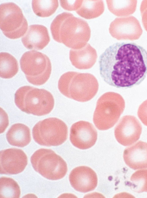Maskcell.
Returning a JSON list of instances; mask_svg holds the SVG:
<instances>
[{"mask_svg":"<svg viewBox=\"0 0 147 198\" xmlns=\"http://www.w3.org/2000/svg\"><path fill=\"white\" fill-rule=\"evenodd\" d=\"M14 101L16 106L22 111L37 116L49 114L54 105L53 96L50 92L27 86L17 90Z\"/></svg>","mask_w":147,"mask_h":198,"instance_id":"cell-4","label":"cell"},{"mask_svg":"<svg viewBox=\"0 0 147 198\" xmlns=\"http://www.w3.org/2000/svg\"><path fill=\"white\" fill-rule=\"evenodd\" d=\"M6 137L11 145L19 147H24L31 141L30 130L25 125L20 123L11 126L6 134Z\"/></svg>","mask_w":147,"mask_h":198,"instance_id":"cell-18","label":"cell"},{"mask_svg":"<svg viewBox=\"0 0 147 198\" xmlns=\"http://www.w3.org/2000/svg\"><path fill=\"white\" fill-rule=\"evenodd\" d=\"M137 114L142 123L147 126V100L140 106L138 110Z\"/></svg>","mask_w":147,"mask_h":198,"instance_id":"cell-26","label":"cell"},{"mask_svg":"<svg viewBox=\"0 0 147 198\" xmlns=\"http://www.w3.org/2000/svg\"><path fill=\"white\" fill-rule=\"evenodd\" d=\"M99 84L91 73L69 71L63 74L58 82V88L66 97L84 102L92 99L98 91Z\"/></svg>","mask_w":147,"mask_h":198,"instance_id":"cell-3","label":"cell"},{"mask_svg":"<svg viewBox=\"0 0 147 198\" xmlns=\"http://www.w3.org/2000/svg\"><path fill=\"white\" fill-rule=\"evenodd\" d=\"M140 11L143 26L147 31V0H144L142 1Z\"/></svg>","mask_w":147,"mask_h":198,"instance_id":"cell-27","label":"cell"},{"mask_svg":"<svg viewBox=\"0 0 147 198\" xmlns=\"http://www.w3.org/2000/svg\"><path fill=\"white\" fill-rule=\"evenodd\" d=\"M103 80L118 88L140 84L147 75V51L134 42H117L106 49L99 59Z\"/></svg>","mask_w":147,"mask_h":198,"instance_id":"cell-1","label":"cell"},{"mask_svg":"<svg viewBox=\"0 0 147 198\" xmlns=\"http://www.w3.org/2000/svg\"><path fill=\"white\" fill-rule=\"evenodd\" d=\"M28 24L22 10L13 2L0 5V28L3 33L11 39L19 38L27 31Z\"/></svg>","mask_w":147,"mask_h":198,"instance_id":"cell-9","label":"cell"},{"mask_svg":"<svg viewBox=\"0 0 147 198\" xmlns=\"http://www.w3.org/2000/svg\"><path fill=\"white\" fill-rule=\"evenodd\" d=\"M97 133L92 124L84 121L73 124L70 129V140L75 147L82 150L90 148L95 144Z\"/></svg>","mask_w":147,"mask_h":198,"instance_id":"cell-13","label":"cell"},{"mask_svg":"<svg viewBox=\"0 0 147 198\" xmlns=\"http://www.w3.org/2000/svg\"><path fill=\"white\" fill-rule=\"evenodd\" d=\"M20 193V187L14 179L6 177L0 178V198H19Z\"/></svg>","mask_w":147,"mask_h":198,"instance_id":"cell-23","label":"cell"},{"mask_svg":"<svg viewBox=\"0 0 147 198\" xmlns=\"http://www.w3.org/2000/svg\"><path fill=\"white\" fill-rule=\"evenodd\" d=\"M105 7L102 0H82L80 7L76 13L81 17L87 19L96 18L104 12Z\"/></svg>","mask_w":147,"mask_h":198,"instance_id":"cell-19","label":"cell"},{"mask_svg":"<svg viewBox=\"0 0 147 198\" xmlns=\"http://www.w3.org/2000/svg\"><path fill=\"white\" fill-rule=\"evenodd\" d=\"M32 134L34 141L40 145L57 146L67 139L68 128L61 120L49 118L38 122L33 128Z\"/></svg>","mask_w":147,"mask_h":198,"instance_id":"cell-8","label":"cell"},{"mask_svg":"<svg viewBox=\"0 0 147 198\" xmlns=\"http://www.w3.org/2000/svg\"><path fill=\"white\" fill-rule=\"evenodd\" d=\"M69 179L72 187L76 191L82 193L94 190L97 184L96 173L90 167L85 166L74 169L69 174Z\"/></svg>","mask_w":147,"mask_h":198,"instance_id":"cell-14","label":"cell"},{"mask_svg":"<svg viewBox=\"0 0 147 198\" xmlns=\"http://www.w3.org/2000/svg\"><path fill=\"white\" fill-rule=\"evenodd\" d=\"M50 29L54 40L72 49L85 46L91 36L87 22L68 12L57 15L52 22Z\"/></svg>","mask_w":147,"mask_h":198,"instance_id":"cell-2","label":"cell"},{"mask_svg":"<svg viewBox=\"0 0 147 198\" xmlns=\"http://www.w3.org/2000/svg\"><path fill=\"white\" fill-rule=\"evenodd\" d=\"M82 0H60L61 5L64 9L68 11H76L80 7Z\"/></svg>","mask_w":147,"mask_h":198,"instance_id":"cell-25","label":"cell"},{"mask_svg":"<svg viewBox=\"0 0 147 198\" xmlns=\"http://www.w3.org/2000/svg\"><path fill=\"white\" fill-rule=\"evenodd\" d=\"M108 9L114 15L125 17L133 14L136 10V0H106Z\"/></svg>","mask_w":147,"mask_h":198,"instance_id":"cell-20","label":"cell"},{"mask_svg":"<svg viewBox=\"0 0 147 198\" xmlns=\"http://www.w3.org/2000/svg\"><path fill=\"white\" fill-rule=\"evenodd\" d=\"M28 163V158L21 149L11 148L0 152L1 174H16L22 172Z\"/></svg>","mask_w":147,"mask_h":198,"instance_id":"cell-12","label":"cell"},{"mask_svg":"<svg viewBox=\"0 0 147 198\" xmlns=\"http://www.w3.org/2000/svg\"><path fill=\"white\" fill-rule=\"evenodd\" d=\"M123 158L126 164L133 170L147 168V143L139 141L126 148Z\"/></svg>","mask_w":147,"mask_h":198,"instance_id":"cell-16","label":"cell"},{"mask_svg":"<svg viewBox=\"0 0 147 198\" xmlns=\"http://www.w3.org/2000/svg\"><path fill=\"white\" fill-rule=\"evenodd\" d=\"M50 41L47 28L38 24L30 26L22 38L24 46L30 50H41L48 44Z\"/></svg>","mask_w":147,"mask_h":198,"instance_id":"cell-15","label":"cell"},{"mask_svg":"<svg viewBox=\"0 0 147 198\" xmlns=\"http://www.w3.org/2000/svg\"><path fill=\"white\" fill-rule=\"evenodd\" d=\"M97 57L96 50L88 43L81 48L71 49L69 51V58L72 64L80 69L91 68L95 63Z\"/></svg>","mask_w":147,"mask_h":198,"instance_id":"cell-17","label":"cell"},{"mask_svg":"<svg viewBox=\"0 0 147 198\" xmlns=\"http://www.w3.org/2000/svg\"><path fill=\"white\" fill-rule=\"evenodd\" d=\"M109 31L119 40H138L143 32L139 21L133 16L116 18L110 24Z\"/></svg>","mask_w":147,"mask_h":198,"instance_id":"cell-10","label":"cell"},{"mask_svg":"<svg viewBox=\"0 0 147 198\" xmlns=\"http://www.w3.org/2000/svg\"><path fill=\"white\" fill-rule=\"evenodd\" d=\"M30 161L34 170L49 180L61 179L67 171L65 161L50 149L41 148L37 150L31 156Z\"/></svg>","mask_w":147,"mask_h":198,"instance_id":"cell-6","label":"cell"},{"mask_svg":"<svg viewBox=\"0 0 147 198\" xmlns=\"http://www.w3.org/2000/svg\"><path fill=\"white\" fill-rule=\"evenodd\" d=\"M19 67L16 58L6 52L0 53V76L5 79L12 77L18 73Z\"/></svg>","mask_w":147,"mask_h":198,"instance_id":"cell-21","label":"cell"},{"mask_svg":"<svg viewBox=\"0 0 147 198\" xmlns=\"http://www.w3.org/2000/svg\"><path fill=\"white\" fill-rule=\"evenodd\" d=\"M128 185L135 192H147V169L140 170L134 172L131 176Z\"/></svg>","mask_w":147,"mask_h":198,"instance_id":"cell-24","label":"cell"},{"mask_svg":"<svg viewBox=\"0 0 147 198\" xmlns=\"http://www.w3.org/2000/svg\"><path fill=\"white\" fill-rule=\"evenodd\" d=\"M20 64L27 80L34 85H42L50 77L51 62L49 58L42 53L36 51L26 52L21 57Z\"/></svg>","mask_w":147,"mask_h":198,"instance_id":"cell-7","label":"cell"},{"mask_svg":"<svg viewBox=\"0 0 147 198\" xmlns=\"http://www.w3.org/2000/svg\"><path fill=\"white\" fill-rule=\"evenodd\" d=\"M142 130V125L136 117L125 115L115 127V136L119 143L124 146H129L139 139Z\"/></svg>","mask_w":147,"mask_h":198,"instance_id":"cell-11","label":"cell"},{"mask_svg":"<svg viewBox=\"0 0 147 198\" xmlns=\"http://www.w3.org/2000/svg\"><path fill=\"white\" fill-rule=\"evenodd\" d=\"M124 101L119 94L108 92L98 99L94 111L93 121L100 130L108 129L117 123L125 108Z\"/></svg>","mask_w":147,"mask_h":198,"instance_id":"cell-5","label":"cell"},{"mask_svg":"<svg viewBox=\"0 0 147 198\" xmlns=\"http://www.w3.org/2000/svg\"><path fill=\"white\" fill-rule=\"evenodd\" d=\"M59 6L58 0H33L32 6L34 13L37 16L49 17L53 14Z\"/></svg>","mask_w":147,"mask_h":198,"instance_id":"cell-22","label":"cell"}]
</instances>
